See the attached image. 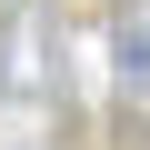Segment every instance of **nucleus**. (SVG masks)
Returning <instances> with one entry per match:
<instances>
[{
	"label": "nucleus",
	"instance_id": "7ed1b4c3",
	"mask_svg": "<svg viewBox=\"0 0 150 150\" xmlns=\"http://www.w3.org/2000/svg\"><path fill=\"white\" fill-rule=\"evenodd\" d=\"M50 10H60V20H70V10H110V0H50Z\"/></svg>",
	"mask_w": 150,
	"mask_h": 150
},
{
	"label": "nucleus",
	"instance_id": "f257e3e1",
	"mask_svg": "<svg viewBox=\"0 0 150 150\" xmlns=\"http://www.w3.org/2000/svg\"><path fill=\"white\" fill-rule=\"evenodd\" d=\"M100 30H110V80L150 70V0H110V10H100Z\"/></svg>",
	"mask_w": 150,
	"mask_h": 150
},
{
	"label": "nucleus",
	"instance_id": "f03ea898",
	"mask_svg": "<svg viewBox=\"0 0 150 150\" xmlns=\"http://www.w3.org/2000/svg\"><path fill=\"white\" fill-rule=\"evenodd\" d=\"M0 150H70L60 130H20V140H0Z\"/></svg>",
	"mask_w": 150,
	"mask_h": 150
}]
</instances>
